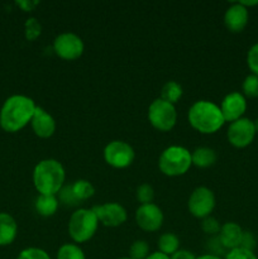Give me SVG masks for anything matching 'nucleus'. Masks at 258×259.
<instances>
[{
	"mask_svg": "<svg viewBox=\"0 0 258 259\" xmlns=\"http://www.w3.org/2000/svg\"><path fill=\"white\" fill-rule=\"evenodd\" d=\"M93 211L95 212L99 222L109 228L119 227L126 220V210L116 202H108V204L94 206Z\"/></svg>",
	"mask_w": 258,
	"mask_h": 259,
	"instance_id": "12",
	"label": "nucleus"
},
{
	"mask_svg": "<svg viewBox=\"0 0 258 259\" xmlns=\"http://www.w3.org/2000/svg\"><path fill=\"white\" fill-rule=\"evenodd\" d=\"M119 259H132V258H129V257H124V258H119Z\"/></svg>",
	"mask_w": 258,
	"mask_h": 259,
	"instance_id": "41",
	"label": "nucleus"
},
{
	"mask_svg": "<svg viewBox=\"0 0 258 259\" xmlns=\"http://www.w3.org/2000/svg\"><path fill=\"white\" fill-rule=\"evenodd\" d=\"M57 259H86L82 249L76 244H63L58 249Z\"/></svg>",
	"mask_w": 258,
	"mask_h": 259,
	"instance_id": "23",
	"label": "nucleus"
},
{
	"mask_svg": "<svg viewBox=\"0 0 258 259\" xmlns=\"http://www.w3.org/2000/svg\"><path fill=\"white\" fill-rule=\"evenodd\" d=\"M248 18H249L248 9L238 2L230 5L227 9L224 14V24L227 29L230 30V32L239 33L247 25Z\"/></svg>",
	"mask_w": 258,
	"mask_h": 259,
	"instance_id": "14",
	"label": "nucleus"
},
{
	"mask_svg": "<svg viewBox=\"0 0 258 259\" xmlns=\"http://www.w3.org/2000/svg\"><path fill=\"white\" fill-rule=\"evenodd\" d=\"M182 96V88L176 81H168L163 85L161 90V99L169 104H176Z\"/></svg>",
	"mask_w": 258,
	"mask_h": 259,
	"instance_id": "21",
	"label": "nucleus"
},
{
	"mask_svg": "<svg viewBox=\"0 0 258 259\" xmlns=\"http://www.w3.org/2000/svg\"><path fill=\"white\" fill-rule=\"evenodd\" d=\"M20 7H25V10H30V7H34L37 3H18Z\"/></svg>",
	"mask_w": 258,
	"mask_h": 259,
	"instance_id": "37",
	"label": "nucleus"
},
{
	"mask_svg": "<svg viewBox=\"0 0 258 259\" xmlns=\"http://www.w3.org/2000/svg\"><path fill=\"white\" fill-rule=\"evenodd\" d=\"M239 3L243 5V7L247 8V9L248 7H254V5H258V2H239Z\"/></svg>",
	"mask_w": 258,
	"mask_h": 259,
	"instance_id": "38",
	"label": "nucleus"
},
{
	"mask_svg": "<svg viewBox=\"0 0 258 259\" xmlns=\"http://www.w3.org/2000/svg\"><path fill=\"white\" fill-rule=\"evenodd\" d=\"M17 259H51L47 252L39 248H27L22 250Z\"/></svg>",
	"mask_w": 258,
	"mask_h": 259,
	"instance_id": "30",
	"label": "nucleus"
},
{
	"mask_svg": "<svg viewBox=\"0 0 258 259\" xmlns=\"http://www.w3.org/2000/svg\"><path fill=\"white\" fill-rule=\"evenodd\" d=\"M134 149L126 142L113 141L104 148V159L114 168H126L134 161Z\"/></svg>",
	"mask_w": 258,
	"mask_h": 259,
	"instance_id": "7",
	"label": "nucleus"
},
{
	"mask_svg": "<svg viewBox=\"0 0 258 259\" xmlns=\"http://www.w3.org/2000/svg\"><path fill=\"white\" fill-rule=\"evenodd\" d=\"M171 259H196V257L190 250L179 249L175 254L171 255Z\"/></svg>",
	"mask_w": 258,
	"mask_h": 259,
	"instance_id": "35",
	"label": "nucleus"
},
{
	"mask_svg": "<svg viewBox=\"0 0 258 259\" xmlns=\"http://www.w3.org/2000/svg\"><path fill=\"white\" fill-rule=\"evenodd\" d=\"M242 90L247 98H258V76L253 73L248 75L243 81Z\"/></svg>",
	"mask_w": 258,
	"mask_h": 259,
	"instance_id": "25",
	"label": "nucleus"
},
{
	"mask_svg": "<svg viewBox=\"0 0 258 259\" xmlns=\"http://www.w3.org/2000/svg\"><path fill=\"white\" fill-rule=\"evenodd\" d=\"M243 232H244V230H243L237 223H225L224 225H222L219 238L220 240H222L223 245H224L228 250H232L240 247Z\"/></svg>",
	"mask_w": 258,
	"mask_h": 259,
	"instance_id": "16",
	"label": "nucleus"
},
{
	"mask_svg": "<svg viewBox=\"0 0 258 259\" xmlns=\"http://www.w3.org/2000/svg\"><path fill=\"white\" fill-rule=\"evenodd\" d=\"M136 197L141 205H146V204H152L154 199V191L153 187L148 184H143L141 186H138L136 192Z\"/></svg>",
	"mask_w": 258,
	"mask_h": 259,
	"instance_id": "27",
	"label": "nucleus"
},
{
	"mask_svg": "<svg viewBox=\"0 0 258 259\" xmlns=\"http://www.w3.org/2000/svg\"><path fill=\"white\" fill-rule=\"evenodd\" d=\"M58 202H61L65 206H76L77 204H80L77 197L73 194L71 185H66L60 190V192H58Z\"/></svg>",
	"mask_w": 258,
	"mask_h": 259,
	"instance_id": "26",
	"label": "nucleus"
},
{
	"mask_svg": "<svg viewBox=\"0 0 258 259\" xmlns=\"http://www.w3.org/2000/svg\"><path fill=\"white\" fill-rule=\"evenodd\" d=\"M257 247V240H255V237L253 235L252 232H243L242 242H240V247L243 249L247 250H254V248Z\"/></svg>",
	"mask_w": 258,
	"mask_h": 259,
	"instance_id": "34",
	"label": "nucleus"
},
{
	"mask_svg": "<svg viewBox=\"0 0 258 259\" xmlns=\"http://www.w3.org/2000/svg\"><path fill=\"white\" fill-rule=\"evenodd\" d=\"M53 51L62 60H77L83 53V42L75 33H62L53 40Z\"/></svg>",
	"mask_w": 258,
	"mask_h": 259,
	"instance_id": "9",
	"label": "nucleus"
},
{
	"mask_svg": "<svg viewBox=\"0 0 258 259\" xmlns=\"http://www.w3.org/2000/svg\"><path fill=\"white\" fill-rule=\"evenodd\" d=\"M65 168L56 159H43L33 171V184L39 195H57L65 184Z\"/></svg>",
	"mask_w": 258,
	"mask_h": 259,
	"instance_id": "2",
	"label": "nucleus"
},
{
	"mask_svg": "<svg viewBox=\"0 0 258 259\" xmlns=\"http://www.w3.org/2000/svg\"><path fill=\"white\" fill-rule=\"evenodd\" d=\"M30 124H32V129L34 134L39 138H50L56 132L55 119L40 106L35 108L34 115H33Z\"/></svg>",
	"mask_w": 258,
	"mask_h": 259,
	"instance_id": "15",
	"label": "nucleus"
},
{
	"mask_svg": "<svg viewBox=\"0 0 258 259\" xmlns=\"http://www.w3.org/2000/svg\"><path fill=\"white\" fill-rule=\"evenodd\" d=\"M196 259H223L222 257H217V255H212V254H204L201 257L196 258Z\"/></svg>",
	"mask_w": 258,
	"mask_h": 259,
	"instance_id": "39",
	"label": "nucleus"
},
{
	"mask_svg": "<svg viewBox=\"0 0 258 259\" xmlns=\"http://www.w3.org/2000/svg\"><path fill=\"white\" fill-rule=\"evenodd\" d=\"M40 34V24L37 19L30 18L25 23V37L29 40H34Z\"/></svg>",
	"mask_w": 258,
	"mask_h": 259,
	"instance_id": "31",
	"label": "nucleus"
},
{
	"mask_svg": "<svg viewBox=\"0 0 258 259\" xmlns=\"http://www.w3.org/2000/svg\"><path fill=\"white\" fill-rule=\"evenodd\" d=\"M192 164L191 153L180 146H171L164 149L158 159V167L166 176H182Z\"/></svg>",
	"mask_w": 258,
	"mask_h": 259,
	"instance_id": "4",
	"label": "nucleus"
},
{
	"mask_svg": "<svg viewBox=\"0 0 258 259\" xmlns=\"http://www.w3.org/2000/svg\"><path fill=\"white\" fill-rule=\"evenodd\" d=\"M253 123H254V128H255V133H258V119H255L254 121H253Z\"/></svg>",
	"mask_w": 258,
	"mask_h": 259,
	"instance_id": "40",
	"label": "nucleus"
},
{
	"mask_svg": "<svg viewBox=\"0 0 258 259\" xmlns=\"http://www.w3.org/2000/svg\"><path fill=\"white\" fill-rule=\"evenodd\" d=\"M247 65L253 75L258 76V43L253 45L249 48L247 55Z\"/></svg>",
	"mask_w": 258,
	"mask_h": 259,
	"instance_id": "32",
	"label": "nucleus"
},
{
	"mask_svg": "<svg viewBox=\"0 0 258 259\" xmlns=\"http://www.w3.org/2000/svg\"><path fill=\"white\" fill-rule=\"evenodd\" d=\"M149 255V245L146 240H136L129 248V258L146 259Z\"/></svg>",
	"mask_w": 258,
	"mask_h": 259,
	"instance_id": "24",
	"label": "nucleus"
},
{
	"mask_svg": "<svg viewBox=\"0 0 258 259\" xmlns=\"http://www.w3.org/2000/svg\"><path fill=\"white\" fill-rule=\"evenodd\" d=\"M18 225L14 218L7 212H0V245H9L14 242Z\"/></svg>",
	"mask_w": 258,
	"mask_h": 259,
	"instance_id": "17",
	"label": "nucleus"
},
{
	"mask_svg": "<svg viewBox=\"0 0 258 259\" xmlns=\"http://www.w3.org/2000/svg\"><path fill=\"white\" fill-rule=\"evenodd\" d=\"M227 137L229 143L235 148H245L255 137L254 123L248 118H240L230 123Z\"/></svg>",
	"mask_w": 258,
	"mask_h": 259,
	"instance_id": "10",
	"label": "nucleus"
},
{
	"mask_svg": "<svg viewBox=\"0 0 258 259\" xmlns=\"http://www.w3.org/2000/svg\"><path fill=\"white\" fill-rule=\"evenodd\" d=\"M201 228L204 230V233H206L210 237H214V235H218L220 233V229H222V225L219 224L215 218L207 217L205 219H202Z\"/></svg>",
	"mask_w": 258,
	"mask_h": 259,
	"instance_id": "29",
	"label": "nucleus"
},
{
	"mask_svg": "<svg viewBox=\"0 0 258 259\" xmlns=\"http://www.w3.org/2000/svg\"><path fill=\"white\" fill-rule=\"evenodd\" d=\"M146 259H171V257H168V255L163 254L161 252H154L152 254H149Z\"/></svg>",
	"mask_w": 258,
	"mask_h": 259,
	"instance_id": "36",
	"label": "nucleus"
},
{
	"mask_svg": "<svg viewBox=\"0 0 258 259\" xmlns=\"http://www.w3.org/2000/svg\"><path fill=\"white\" fill-rule=\"evenodd\" d=\"M71 186H72L73 194H75V196L77 197L80 202L83 201V200L90 199L95 194V189H94L93 184L88 180H77Z\"/></svg>",
	"mask_w": 258,
	"mask_h": 259,
	"instance_id": "22",
	"label": "nucleus"
},
{
	"mask_svg": "<svg viewBox=\"0 0 258 259\" xmlns=\"http://www.w3.org/2000/svg\"><path fill=\"white\" fill-rule=\"evenodd\" d=\"M192 164L200 168H207V167L212 166L217 161V153L214 149L207 148V147H200L196 148L191 153Z\"/></svg>",
	"mask_w": 258,
	"mask_h": 259,
	"instance_id": "18",
	"label": "nucleus"
},
{
	"mask_svg": "<svg viewBox=\"0 0 258 259\" xmlns=\"http://www.w3.org/2000/svg\"><path fill=\"white\" fill-rule=\"evenodd\" d=\"M187 118L190 125L202 134L215 133L225 123L220 106L206 100H200L192 104L189 109Z\"/></svg>",
	"mask_w": 258,
	"mask_h": 259,
	"instance_id": "3",
	"label": "nucleus"
},
{
	"mask_svg": "<svg viewBox=\"0 0 258 259\" xmlns=\"http://www.w3.org/2000/svg\"><path fill=\"white\" fill-rule=\"evenodd\" d=\"M225 259H258L257 255L252 250L243 249V248H235L229 250L225 255Z\"/></svg>",
	"mask_w": 258,
	"mask_h": 259,
	"instance_id": "33",
	"label": "nucleus"
},
{
	"mask_svg": "<svg viewBox=\"0 0 258 259\" xmlns=\"http://www.w3.org/2000/svg\"><path fill=\"white\" fill-rule=\"evenodd\" d=\"M223 118L225 121L238 120L243 118V114L247 110V101L243 94L240 93H230L223 99L222 105H220Z\"/></svg>",
	"mask_w": 258,
	"mask_h": 259,
	"instance_id": "13",
	"label": "nucleus"
},
{
	"mask_svg": "<svg viewBox=\"0 0 258 259\" xmlns=\"http://www.w3.org/2000/svg\"><path fill=\"white\" fill-rule=\"evenodd\" d=\"M189 211L199 219L210 217L215 207V196L210 189L205 186L196 187L191 192L187 202Z\"/></svg>",
	"mask_w": 258,
	"mask_h": 259,
	"instance_id": "8",
	"label": "nucleus"
},
{
	"mask_svg": "<svg viewBox=\"0 0 258 259\" xmlns=\"http://www.w3.org/2000/svg\"><path fill=\"white\" fill-rule=\"evenodd\" d=\"M37 105L24 95H13L5 100L0 110V125L5 132L15 133L32 121Z\"/></svg>",
	"mask_w": 258,
	"mask_h": 259,
	"instance_id": "1",
	"label": "nucleus"
},
{
	"mask_svg": "<svg viewBox=\"0 0 258 259\" xmlns=\"http://www.w3.org/2000/svg\"><path fill=\"white\" fill-rule=\"evenodd\" d=\"M99 220L93 209H78L71 215L68 222V234L76 243H85L95 235Z\"/></svg>",
	"mask_w": 258,
	"mask_h": 259,
	"instance_id": "5",
	"label": "nucleus"
},
{
	"mask_svg": "<svg viewBox=\"0 0 258 259\" xmlns=\"http://www.w3.org/2000/svg\"><path fill=\"white\" fill-rule=\"evenodd\" d=\"M58 199L56 195H39L35 200V209L42 217H52L58 209Z\"/></svg>",
	"mask_w": 258,
	"mask_h": 259,
	"instance_id": "19",
	"label": "nucleus"
},
{
	"mask_svg": "<svg viewBox=\"0 0 258 259\" xmlns=\"http://www.w3.org/2000/svg\"><path fill=\"white\" fill-rule=\"evenodd\" d=\"M148 120L157 131L169 132L177 120L175 105L162 100L161 98L156 99L148 108Z\"/></svg>",
	"mask_w": 258,
	"mask_h": 259,
	"instance_id": "6",
	"label": "nucleus"
},
{
	"mask_svg": "<svg viewBox=\"0 0 258 259\" xmlns=\"http://www.w3.org/2000/svg\"><path fill=\"white\" fill-rule=\"evenodd\" d=\"M158 252L163 253L166 255H172L180 249V239L174 233H164L159 237L158 243Z\"/></svg>",
	"mask_w": 258,
	"mask_h": 259,
	"instance_id": "20",
	"label": "nucleus"
},
{
	"mask_svg": "<svg viewBox=\"0 0 258 259\" xmlns=\"http://www.w3.org/2000/svg\"><path fill=\"white\" fill-rule=\"evenodd\" d=\"M206 248L210 252L209 254L217 255V257H220V255H227V253L229 252V250L223 245L222 240H220L219 238V234L214 235V237H211L209 240H207Z\"/></svg>",
	"mask_w": 258,
	"mask_h": 259,
	"instance_id": "28",
	"label": "nucleus"
},
{
	"mask_svg": "<svg viewBox=\"0 0 258 259\" xmlns=\"http://www.w3.org/2000/svg\"><path fill=\"white\" fill-rule=\"evenodd\" d=\"M137 225L144 232H157L163 224V212L157 205H141L136 211Z\"/></svg>",
	"mask_w": 258,
	"mask_h": 259,
	"instance_id": "11",
	"label": "nucleus"
}]
</instances>
